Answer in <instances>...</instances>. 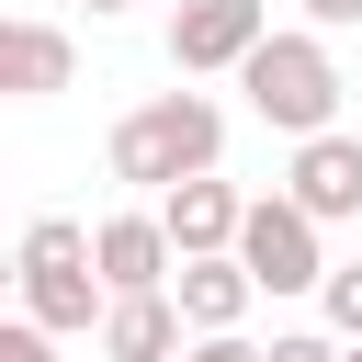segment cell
Returning a JSON list of instances; mask_svg holds the SVG:
<instances>
[{"label":"cell","instance_id":"cell-1","mask_svg":"<svg viewBox=\"0 0 362 362\" xmlns=\"http://www.w3.org/2000/svg\"><path fill=\"white\" fill-rule=\"evenodd\" d=\"M113 181H136V192H170V181H204L215 158H226V113L204 102V90H158V102H136L124 124H113Z\"/></svg>","mask_w":362,"mask_h":362},{"label":"cell","instance_id":"cell-2","mask_svg":"<svg viewBox=\"0 0 362 362\" xmlns=\"http://www.w3.org/2000/svg\"><path fill=\"white\" fill-rule=\"evenodd\" d=\"M238 90H249V113L272 124V136H328L339 124V57H328V34L317 23H272L260 34V57L238 68Z\"/></svg>","mask_w":362,"mask_h":362},{"label":"cell","instance_id":"cell-3","mask_svg":"<svg viewBox=\"0 0 362 362\" xmlns=\"http://www.w3.org/2000/svg\"><path fill=\"white\" fill-rule=\"evenodd\" d=\"M328 226L294 204V192H249V226H238V260L260 272V294H317L328 283Z\"/></svg>","mask_w":362,"mask_h":362},{"label":"cell","instance_id":"cell-4","mask_svg":"<svg viewBox=\"0 0 362 362\" xmlns=\"http://www.w3.org/2000/svg\"><path fill=\"white\" fill-rule=\"evenodd\" d=\"M260 34H272V0H181L170 11V68L181 79H238L249 57H260Z\"/></svg>","mask_w":362,"mask_h":362},{"label":"cell","instance_id":"cell-5","mask_svg":"<svg viewBox=\"0 0 362 362\" xmlns=\"http://www.w3.org/2000/svg\"><path fill=\"white\" fill-rule=\"evenodd\" d=\"M283 192H294L317 226H362V136H351V124H328V136H294V170H283Z\"/></svg>","mask_w":362,"mask_h":362},{"label":"cell","instance_id":"cell-6","mask_svg":"<svg viewBox=\"0 0 362 362\" xmlns=\"http://www.w3.org/2000/svg\"><path fill=\"white\" fill-rule=\"evenodd\" d=\"M181 339H192V317H181V294L158 283V294H113L102 305V328H90V351L102 362H181Z\"/></svg>","mask_w":362,"mask_h":362},{"label":"cell","instance_id":"cell-7","mask_svg":"<svg viewBox=\"0 0 362 362\" xmlns=\"http://www.w3.org/2000/svg\"><path fill=\"white\" fill-rule=\"evenodd\" d=\"M158 226H170V249H181V260H204V249H238V226H249V192H238V181H215V170H204V181H170V192H158Z\"/></svg>","mask_w":362,"mask_h":362},{"label":"cell","instance_id":"cell-8","mask_svg":"<svg viewBox=\"0 0 362 362\" xmlns=\"http://www.w3.org/2000/svg\"><path fill=\"white\" fill-rule=\"evenodd\" d=\"M170 294H181V317H192V339H226L249 305H260V272L238 260V249H204V260H181L170 272Z\"/></svg>","mask_w":362,"mask_h":362},{"label":"cell","instance_id":"cell-9","mask_svg":"<svg viewBox=\"0 0 362 362\" xmlns=\"http://www.w3.org/2000/svg\"><path fill=\"white\" fill-rule=\"evenodd\" d=\"M90 260H102L113 294H158V283L181 272V249H170L158 215H102V226H90Z\"/></svg>","mask_w":362,"mask_h":362},{"label":"cell","instance_id":"cell-10","mask_svg":"<svg viewBox=\"0 0 362 362\" xmlns=\"http://www.w3.org/2000/svg\"><path fill=\"white\" fill-rule=\"evenodd\" d=\"M79 79V45H68V23H0V90L11 102H45V90H68Z\"/></svg>","mask_w":362,"mask_h":362},{"label":"cell","instance_id":"cell-11","mask_svg":"<svg viewBox=\"0 0 362 362\" xmlns=\"http://www.w3.org/2000/svg\"><path fill=\"white\" fill-rule=\"evenodd\" d=\"M102 305H113L102 260H79V272H23V317H34V328H57V339H90V328H102Z\"/></svg>","mask_w":362,"mask_h":362},{"label":"cell","instance_id":"cell-12","mask_svg":"<svg viewBox=\"0 0 362 362\" xmlns=\"http://www.w3.org/2000/svg\"><path fill=\"white\" fill-rule=\"evenodd\" d=\"M79 260H90V226L79 215H34L23 226V272H79Z\"/></svg>","mask_w":362,"mask_h":362},{"label":"cell","instance_id":"cell-13","mask_svg":"<svg viewBox=\"0 0 362 362\" xmlns=\"http://www.w3.org/2000/svg\"><path fill=\"white\" fill-rule=\"evenodd\" d=\"M317 305H328V328H339V339H362V260H328Z\"/></svg>","mask_w":362,"mask_h":362},{"label":"cell","instance_id":"cell-14","mask_svg":"<svg viewBox=\"0 0 362 362\" xmlns=\"http://www.w3.org/2000/svg\"><path fill=\"white\" fill-rule=\"evenodd\" d=\"M272 362H351V339H339V328H283Z\"/></svg>","mask_w":362,"mask_h":362},{"label":"cell","instance_id":"cell-15","mask_svg":"<svg viewBox=\"0 0 362 362\" xmlns=\"http://www.w3.org/2000/svg\"><path fill=\"white\" fill-rule=\"evenodd\" d=\"M0 362H57V328H34V317H11V328H0Z\"/></svg>","mask_w":362,"mask_h":362},{"label":"cell","instance_id":"cell-16","mask_svg":"<svg viewBox=\"0 0 362 362\" xmlns=\"http://www.w3.org/2000/svg\"><path fill=\"white\" fill-rule=\"evenodd\" d=\"M294 11H305L317 34H351V23H362V0H294Z\"/></svg>","mask_w":362,"mask_h":362},{"label":"cell","instance_id":"cell-17","mask_svg":"<svg viewBox=\"0 0 362 362\" xmlns=\"http://www.w3.org/2000/svg\"><path fill=\"white\" fill-rule=\"evenodd\" d=\"M181 362H272V351H249V339H238V328H226V339H192V351H181Z\"/></svg>","mask_w":362,"mask_h":362},{"label":"cell","instance_id":"cell-18","mask_svg":"<svg viewBox=\"0 0 362 362\" xmlns=\"http://www.w3.org/2000/svg\"><path fill=\"white\" fill-rule=\"evenodd\" d=\"M79 11H136V0H79Z\"/></svg>","mask_w":362,"mask_h":362},{"label":"cell","instance_id":"cell-19","mask_svg":"<svg viewBox=\"0 0 362 362\" xmlns=\"http://www.w3.org/2000/svg\"><path fill=\"white\" fill-rule=\"evenodd\" d=\"M351 362H362V339H351Z\"/></svg>","mask_w":362,"mask_h":362}]
</instances>
